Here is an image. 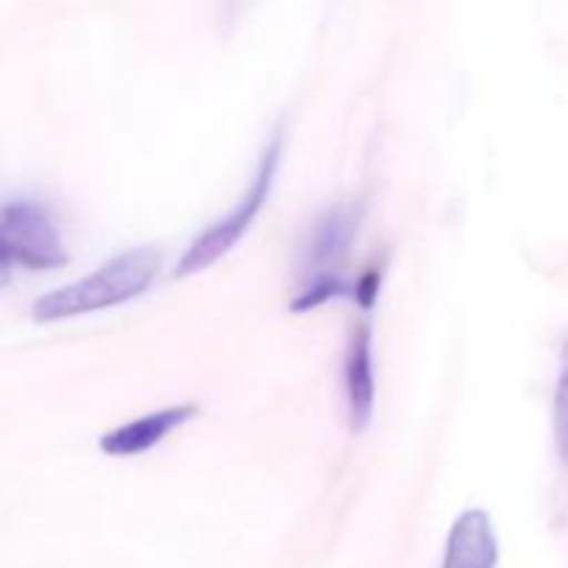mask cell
Instances as JSON below:
<instances>
[{"label":"cell","mask_w":568,"mask_h":568,"mask_svg":"<svg viewBox=\"0 0 568 568\" xmlns=\"http://www.w3.org/2000/svg\"><path fill=\"white\" fill-rule=\"evenodd\" d=\"M499 544L491 516L483 508L464 510L455 519L444 552V568H497Z\"/></svg>","instance_id":"52a82bcc"},{"label":"cell","mask_w":568,"mask_h":568,"mask_svg":"<svg viewBox=\"0 0 568 568\" xmlns=\"http://www.w3.org/2000/svg\"><path fill=\"white\" fill-rule=\"evenodd\" d=\"M555 444H558L560 458L568 464V364L558 377L555 388Z\"/></svg>","instance_id":"9c48e42d"},{"label":"cell","mask_w":568,"mask_h":568,"mask_svg":"<svg viewBox=\"0 0 568 568\" xmlns=\"http://www.w3.org/2000/svg\"><path fill=\"white\" fill-rule=\"evenodd\" d=\"M381 297V270L377 266H369L358 281H353V300L364 311H369L372 305Z\"/></svg>","instance_id":"30bf717a"},{"label":"cell","mask_w":568,"mask_h":568,"mask_svg":"<svg viewBox=\"0 0 568 568\" xmlns=\"http://www.w3.org/2000/svg\"><path fill=\"white\" fill-rule=\"evenodd\" d=\"M353 297V283L342 275V272H311L300 283V292L294 294L288 308L294 314H308V311L322 308V305L333 303V300Z\"/></svg>","instance_id":"ba28073f"},{"label":"cell","mask_w":568,"mask_h":568,"mask_svg":"<svg viewBox=\"0 0 568 568\" xmlns=\"http://www.w3.org/2000/svg\"><path fill=\"white\" fill-rule=\"evenodd\" d=\"M197 414L200 408L192 403L150 410V414L139 416V419H131L125 425L114 427V430L103 433L100 436V453L109 455V458H139V455L164 444L170 433L181 430Z\"/></svg>","instance_id":"8992f818"},{"label":"cell","mask_w":568,"mask_h":568,"mask_svg":"<svg viewBox=\"0 0 568 568\" xmlns=\"http://www.w3.org/2000/svg\"><path fill=\"white\" fill-rule=\"evenodd\" d=\"M70 261L64 231L55 211L39 197H9L0 209V266L9 281L11 270L50 272Z\"/></svg>","instance_id":"3957f363"},{"label":"cell","mask_w":568,"mask_h":568,"mask_svg":"<svg viewBox=\"0 0 568 568\" xmlns=\"http://www.w3.org/2000/svg\"><path fill=\"white\" fill-rule=\"evenodd\" d=\"M161 272V253L155 247H131L103 261L94 272L42 294L33 303L31 316L39 325L81 320L100 311L133 303L153 288Z\"/></svg>","instance_id":"6da1fadb"},{"label":"cell","mask_w":568,"mask_h":568,"mask_svg":"<svg viewBox=\"0 0 568 568\" xmlns=\"http://www.w3.org/2000/svg\"><path fill=\"white\" fill-rule=\"evenodd\" d=\"M364 203H355V200L336 203L322 211L311 225L308 239H305V275H311V272H342L344 258L349 255L361 225H364Z\"/></svg>","instance_id":"277c9868"},{"label":"cell","mask_w":568,"mask_h":568,"mask_svg":"<svg viewBox=\"0 0 568 568\" xmlns=\"http://www.w3.org/2000/svg\"><path fill=\"white\" fill-rule=\"evenodd\" d=\"M283 159V131L277 128L270 136V142L264 144V153H261L258 166L253 172V181L244 189L242 197L236 200L231 211L220 216V220L211 222L203 233L192 239L183 255L178 258L175 277H192L200 272L211 270L214 264H220L222 258L233 253V250L242 244V239L247 236L250 227L255 225L258 214L264 211V205L270 203L272 189H275L277 170H281Z\"/></svg>","instance_id":"7a4b0ae2"},{"label":"cell","mask_w":568,"mask_h":568,"mask_svg":"<svg viewBox=\"0 0 568 568\" xmlns=\"http://www.w3.org/2000/svg\"><path fill=\"white\" fill-rule=\"evenodd\" d=\"M344 399H347L349 430L364 433L375 419L377 377L375 342L369 325H355L344 353Z\"/></svg>","instance_id":"5b68a950"}]
</instances>
